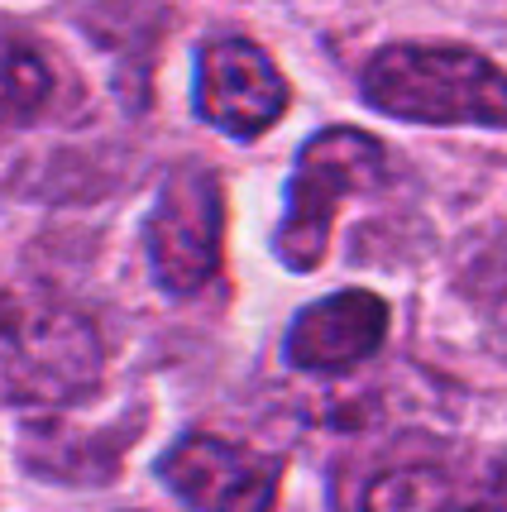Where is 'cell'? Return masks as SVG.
Here are the masks:
<instances>
[{"instance_id":"obj_4","label":"cell","mask_w":507,"mask_h":512,"mask_svg":"<svg viewBox=\"0 0 507 512\" xmlns=\"http://www.w3.org/2000/svg\"><path fill=\"white\" fill-rule=\"evenodd\" d=\"M225 197L221 178L201 163H182L163 178V192L149 216V264L163 292L192 297L221 268Z\"/></svg>"},{"instance_id":"obj_3","label":"cell","mask_w":507,"mask_h":512,"mask_svg":"<svg viewBox=\"0 0 507 512\" xmlns=\"http://www.w3.org/2000/svg\"><path fill=\"white\" fill-rule=\"evenodd\" d=\"M101 379V340L58 302L0 292V402H77Z\"/></svg>"},{"instance_id":"obj_8","label":"cell","mask_w":507,"mask_h":512,"mask_svg":"<svg viewBox=\"0 0 507 512\" xmlns=\"http://www.w3.org/2000/svg\"><path fill=\"white\" fill-rule=\"evenodd\" d=\"M53 96V67L39 48L20 39H0V139L29 125Z\"/></svg>"},{"instance_id":"obj_9","label":"cell","mask_w":507,"mask_h":512,"mask_svg":"<svg viewBox=\"0 0 507 512\" xmlns=\"http://www.w3.org/2000/svg\"><path fill=\"white\" fill-rule=\"evenodd\" d=\"M364 512H460V489L436 469H393L369 489Z\"/></svg>"},{"instance_id":"obj_2","label":"cell","mask_w":507,"mask_h":512,"mask_svg":"<svg viewBox=\"0 0 507 512\" xmlns=\"http://www.w3.org/2000/svg\"><path fill=\"white\" fill-rule=\"evenodd\" d=\"M383 178H388V149L374 134L354 125H331L311 134L287 178V206L273 235V254L297 273L316 268L331 249L340 201L354 192H374L383 187Z\"/></svg>"},{"instance_id":"obj_7","label":"cell","mask_w":507,"mask_h":512,"mask_svg":"<svg viewBox=\"0 0 507 512\" xmlns=\"http://www.w3.org/2000/svg\"><path fill=\"white\" fill-rule=\"evenodd\" d=\"M388 340V302L378 292L345 288L297 312L287 331V359L307 374H345Z\"/></svg>"},{"instance_id":"obj_6","label":"cell","mask_w":507,"mask_h":512,"mask_svg":"<svg viewBox=\"0 0 507 512\" xmlns=\"http://www.w3.org/2000/svg\"><path fill=\"white\" fill-rule=\"evenodd\" d=\"M158 479L192 512H268L278 503L283 465L244 441L197 431L158 460Z\"/></svg>"},{"instance_id":"obj_10","label":"cell","mask_w":507,"mask_h":512,"mask_svg":"<svg viewBox=\"0 0 507 512\" xmlns=\"http://www.w3.org/2000/svg\"><path fill=\"white\" fill-rule=\"evenodd\" d=\"M460 512H507V450L488 465L479 489L460 493Z\"/></svg>"},{"instance_id":"obj_1","label":"cell","mask_w":507,"mask_h":512,"mask_svg":"<svg viewBox=\"0 0 507 512\" xmlns=\"http://www.w3.org/2000/svg\"><path fill=\"white\" fill-rule=\"evenodd\" d=\"M364 106L412 125L507 130V67L464 44H388L359 72Z\"/></svg>"},{"instance_id":"obj_5","label":"cell","mask_w":507,"mask_h":512,"mask_svg":"<svg viewBox=\"0 0 507 512\" xmlns=\"http://www.w3.org/2000/svg\"><path fill=\"white\" fill-rule=\"evenodd\" d=\"M287 77L264 48L244 34H216L197 48V77H192V106L211 130L230 139H259L283 120Z\"/></svg>"}]
</instances>
